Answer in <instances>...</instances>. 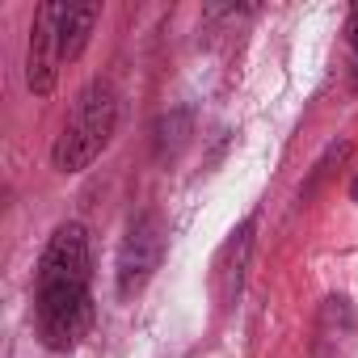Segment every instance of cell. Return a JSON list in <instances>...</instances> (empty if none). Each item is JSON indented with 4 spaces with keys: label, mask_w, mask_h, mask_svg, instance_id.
I'll list each match as a JSON object with an SVG mask.
<instances>
[{
    "label": "cell",
    "mask_w": 358,
    "mask_h": 358,
    "mask_svg": "<svg viewBox=\"0 0 358 358\" xmlns=\"http://www.w3.org/2000/svg\"><path fill=\"white\" fill-rule=\"evenodd\" d=\"M164 241H169V232L156 211H143L139 220H131V228L118 245V295L122 299L139 295L152 282V274L160 270V257H164Z\"/></svg>",
    "instance_id": "3"
},
{
    "label": "cell",
    "mask_w": 358,
    "mask_h": 358,
    "mask_svg": "<svg viewBox=\"0 0 358 358\" xmlns=\"http://www.w3.org/2000/svg\"><path fill=\"white\" fill-rule=\"evenodd\" d=\"M114 127H118V97L110 85H89L80 97H76V110L72 118L64 122L55 148H51V160L59 173H80L89 169L106 143L114 139Z\"/></svg>",
    "instance_id": "2"
},
{
    "label": "cell",
    "mask_w": 358,
    "mask_h": 358,
    "mask_svg": "<svg viewBox=\"0 0 358 358\" xmlns=\"http://www.w3.org/2000/svg\"><path fill=\"white\" fill-rule=\"evenodd\" d=\"M38 337L47 350H72L93 324L89 295V236L80 224H59L38 262V295H34Z\"/></svg>",
    "instance_id": "1"
},
{
    "label": "cell",
    "mask_w": 358,
    "mask_h": 358,
    "mask_svg": "<svg viewBox=\"0 0 358 358\" xmlns=\"http://www.w3.org/2000/svg\"><path fill=\"white\" fill-rule=\"evenodd\" d=\"M93 26H97V5H55L59 59H76V55L89 47Z\"/></svg>",
    "instance_id": "7"
},
{
    "label": "cell",
    "mask_w": 358,
    "mask_h": 358,
    "mask_svg": "<svg viewBox=\"0 0 358 358\" xmlns=\"http://www.w3.org/2000/svg\"><path fill=\"white\" fill-rule=\"evenodd\" d=\"M253 236V224H241L224 249L215 253V270H211V291H215V303L220 308H232L236 295H241V282H245V262H249V241Z\"/></svg>",
    "instance_id": "6"
},
{
    "label": "cell",
    "mask_w": 358,
    "mask_h": 358,
    "mask_svg": "<svg viewBox=\"0 0 358 358\" xmlns=\"http://www.w3.org/2000/svg\"><path fill=\"white\" fill-rule=\"evenodd\" d=\"M350 199L358 203V173H354V182H350Z\"/></svg>",
    "instance_id": "9"
},
{
    "label": "cell",
    "mask_w": 358,
    "mask_h": 358,
    "mask_svg": "<svg viewBox=\"0 0 358 358\" xmlns=\"http://www.w3.org/2000/svg\"><path fill=\"white\" fill-rule=\"evenodd\" d=\"M354 345H358L354 308H350L345 295H329V299L320 303V316H316L312 354H316V358H354Z\"/></svg>",
    "instance_id": "4"
},
{
    "label": "cell",
    "mask_w": 358,
    "mask_h": 358,
    "mask_svg": "<svg viewBox=\"0 0 358 358\" xmlns=\"http://www.w3.org/2000/svg\"><path fill=\"white\" fill-rule=\"evenodd\" d=\"M59 34H55V5H43L30 30V55H26V80L34 93H51L55 68H59Z\"/></svg>",
    "instance_id": "5"
},
{
    "label": "cell",
    "mask_w": 358,
    "mask_h": 358,
    "mask_svg": "<svg viewBox=\"0 0 358 358\" xmlns=\"http://www.w3.org/2000/svg\"><path fill=\"white\" fill-rule=\"evenodd\" d=\"M345 43H350V80L358 85V5L350 9V22H345Z\"/></svg>",
    "instance_id": "8"
}]
</instances>
